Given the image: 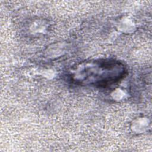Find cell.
<instances>
[{"instance_id":"1","label":"cell","mask_w":152,"mask_h":152,"mask_svg":"<svg viewBox=\"0 0 152 152\" xmlns=\"http://www.w3.org/2000/svg\"><path fill=\"white\" fill-rule=\"evenodd\" d=\"M125 72L124 65L119 62L95 61L81 66L76 74V81L104 87L117 83L122 78Z\"/></svg>"}]
</instances>
